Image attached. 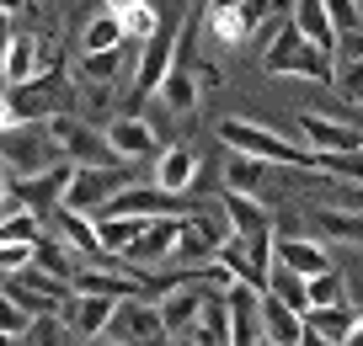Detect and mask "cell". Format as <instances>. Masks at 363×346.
I'll return each instance as SVG.
<instances>
[{"mask_svg":"<svg viewBox=\"0 0 363 346\" xmlns=\"http://www.w3.org/2000/svg\"><path fill=\"white\" fill-rule=\"evenodd\" d=\"M219 139L230 144V155H246V160H262V166H289V171H305V176H320L315 155H310L305 144L272 134V128L251 123V117H225V123H219Z\"/></svg>","mask_w":363,"mask_h":346,"instance_id":"obj_1","label":"cell"},{"mask_svg":"<svg viewBox=\"0 0 363 346\" xmlns=\"http://www.w3.org/2000/svg\"><path fill=\"white\" fill-rule=\"evenodd\" d=\"M43 134H48V144H54V155L65 160V166H80V171H128L123 160L107 149V134H102V128L80 123L75 112H59V117H48Z\"/></svg>","mask_w":363,"mask_h":346,"instance_id":"obj_2","label":"cell"},{"mask_svg":"<svg viewBox=\"0 0 363 346\" xmlns=\"http://www.w3.org/2000/svg\"><path fill=\"white\" fill-rule=\"evenodd\" d=\"M299 134L310 155H363V128L337 112H299Z\"/></svg>","mask_w":363,"mask_h":346,"instance_id":"obj_3","label":"cell"},{"mask_svg":"<svg viewBox=\"0 0 363 346\" xmlns=\"http://www.w3.org/2000/svg\"><path fill=\"white\" fill-rule=\"evenodd\" d=\"M59 96H65V69H43L38 80L6 91V107H11V117H16L22 128H33V123L59 117Z\"/></svg>","mask_w":363,"mask_h":346,"instance_id":"obj_4","label":"cell"},{"mask_svg":"<svg viewBox=\"0 0 363 346\" xmlns=\"http://www.w3.org/2000/svg\"><path fill=\"white\" fill-rule=\"evenodd\" d=\"M107 219H139V224H155V219H193L198 213V202L193 197H166V192H155V187H128L118 202H107ZM96 213V219H102Z\"/></svg>","mask_w":363,"mask_h":346,"instance_id":"obj_5","label":"cell"},{"mask_svg":"<svg viewBox=\"0 0 363 346\" xmlns=\"http://www.w3.org/2000/svg\"><path fill=\"white\" fill-rule=\"evenodd\" d=\"M267 6L262 0H235V6H225V0H214V6H203V22H208V38L225 48H240L251 33H257L262 22H267Z\"/></svg>","mask_w":363,"mask_h":346,"instance_id":"obj_6","label":"cell"},{"mask_svg":"<svg viewBox=\"0 0 363 346\" xmlns=\"http://www.w3.org/2000/svg\"><path fill=\"white\" fill-rule=\"evenodd\" d=\"M48 224H54L59 246H69L80 261H86V267H118V261L102 250V235H96V219H86V213H75V208H54V213H48Z\"/></svg>","mask_w":363,"mask_h":346,"instance_id":"obj_7","label":"cell"},{"mask_svg":"<svg viewBox=\"0 0 363 346\" xmlns=\"http://www.w3.org/2000/svg\"><path fill=\"white\" fill-rule=\"evenodd\" d=\"M0 166H6V176L11 181H33L43 176V171H54V144H48V134H11L6 144H0Z\"/></svg>","mask_w":363,"mask_h":346,"instance_id":"obj_8","label":"cell"},{"mask_svg":"<svg viewBox=\"0 0 363 346\" xmlns=\"http://www.w3.org/2000/svg\"><path fill=\"white\" fill-rule=\"evenodd\" d=\"M128 187H134V181H128V171H75V187H69V202H65V208L96 219V213H102L107 202H118Z\"/></svg>","mask_w":363,"mask_h":346,"instance_id":"obj_9","label":"cell"},{"mask_svg":"<svg viewBox=\"0 0 363 346\" xmlns=\"http://www.w3.org/2000/svg\"><path fill=\"white\" fill-rule=\"evenodd\" d=\"M107 335H118L123 346H171L160 309H155V304H145V299L118 304V320H113V330H107Z\"/></svg>","mask_w":363,"mask_h":346,"instance_id":"obj_10","label":"cell"},{"mask_svg":"<svg viewBox=\"0 0 363 346\" xmlns=\"http://www.w3.org/2000/svg\"><path fill=\"white\" fill-rule=\"evenodd\" d=\"M177 240H182V219H155V224H145V235H139V246L123 256V267L139 272V277H150L160 261H177Z\"/></svg>","mask_w":363,"mask_h":346,"instance_id":"obj_11","label":"cell"},{"mask_svg":"<svg viewBox=\"0 0 363 346\" xmlns=\"http://www.w3.org/2000/svg\"><path fill=\"white\" fill-rule=\"evenodd\" d=\"M225 240H230V229H214L203 213L182 219V240H177V261H182V272L214 267V261H219V246H225Z\"/></svg>","mask_w":363,"mask_h":346,"instance_id":"obj_12","label":"cell"},{"mask_svg":"<svg viewBox=\"0 0 363 346\" xmlns=\"http://www.w3.org/2000/svg\"><path fill=\"white\" fill-rule=\"evenodd\" d=\"M171 64H177V33H166L160 27V38L155 43H145V54H139V69H134V107L145 96H160V86H166V75H171Z\"/></svg>","mask_w":363,"mask_h":346,"instance_id":"obj_13","label":"cell"},{"mask_svg":"<svg viewBox=\"0 0 363 346\" xmlns=\"http://www.w3.org/2000/svg\"><path fill=\"white\" fill-rule=\"evenodd\" d=\"M289 16H294L299 38H305L310 48H320V54L337 59V48H342V27H337V16H331V0H294V6H289Z\"/></svg>","mask_w":363,"mask_h":346,"instance_id":"obj_14","label":"cell"},{"mask_svg":"<svg viewBox=\"0 0 363 346\" xmlns=\"http://www.w3.org/2000/svg\"><path fill=\"white\" fill-rule=\"evenodd\" d=\"M272 261L284 272H294V277H305V282H315V277L331 272L326 246H320V240H305V235H278L272 240Z\"/></svg>","mask_w":363,"mask_h":346,"instance_id":"obj_15","label":"cell"},{"mask_svg":"<svg viewBox=\"0 0 363 346\" xmlns=\"http://www.w3.org/2000/svg\"><path fill=\"white\" fill-rule=\"evenodd\" d=\"M102 134H107V149H113L123 166H134V160H160V139H155V128H150L145 117H113Z\"/></svg>","mask_w":363,"mask_h":346,"instance_id":"obj_16","label":"cell"},{"mask_svg":"<svg viewBox=\"0 0 363 346\" xmlns=\"http://www.w3.org/2000/svg\"><path fill=\"white\" fill-rule=\"evenodd\" d=\"M139 54H145L139 43L118 48V54H80V64H75V86H96V91H113L118 80H123V69H139Z\"/></svg>","mask_w":363,"mask_h":346,"instance_id":"obj_17","label":"cell"},{"mask_svg":"<svg viewBox=\"0 0 363 346\" xmlns=\"http://www.w3.org/2000/svg\"><path fill=\"white\" fill-rule=\"evenodd\" d=\"M203 304H208V293L198 288V282H187V288H177L171 299L155 304L160 320H166V335H171V341H193L198 320H203Z\"/></svg>","mask_w":363,"mask_h":346,"instance_id":"obj_18","label":"cell"},{"mask_svg":"<svg viewBox=\"0 0 363 346\" xmlns=\"http://www.w3.org/2000/svg\"><path fill=\"white\" fill-rule=\"evenodd\" d=\"M225 314H230V346H262L267 341V330H262V293L235 288L225 299Z\"/></svg>","mask_w":363,"mask_h":346,"instance_id":"obj_19","label":"cell"},{"mask_svg":"<svg viewBox=\"0 0 363 346\" xmlns=\"http://www.w3.org/2000/svg\"><path fill=\"white\" fill-rule=\"evenodd\" d=\"M43 75V33H33V27H16L11 38V54H6V91L27 86V80Z\"/></svg>","mask_w":363,"mask_h":346,"instance_id":"obj_20","label":"cell"},{"mask_svg":"<svg viewBox=\"0 0 363 346\" xmlns=\"http://www.w3.org/2000/svg\"><path fill=\"white\" fill-rule=\"evenodd\" d=\"M198 176V149L193 144H166L155 160V192H166V197H182V192L193 187Z\"/></svg>","mask_w":363,"mask_h":346,"instance_id":"obj_21","label":"cell"},{"mask_svg":"<svg viewBox=\"0 0 363 346\" xmlns=\"http://www.w3.org/2000/svg\"><path fill=\"white\" fill-rule=\"evenodd\" d=\"M118 320V299H69L65 309V325L75 341H96V335H107Z\"/></svg>","mask_w":363,"mask_h":346,"instance_id":"obj_22","label":"cell"},{"mask_svg":"<svg viewBox=\"0 0 363 346\" xmlns=\"http://www.w3.org/2000/svg\"><path fill=\"white\" fill-rule=\"evenodd\" d=\"M198 96H203V86H198V69L193 59H177L166 75V86H160V107L171 112V117H193L198 112Z\"/></svg>","mask_w":363,"mask_h":346,"instance_id":"obj_23","label":"cell"},{"mask_svg":"<svg viewBox=\"0 0 363 346\" xmlns=\"http://www.w3.org/2000/svg\"><path fill=\"white\" fill-rule=\"evenodd\" d=\"M219 208H225V224L235 240H257V235H272V213L251 197H235V192H219Z\"/></svg>","mask_w":363,"mask_h":346,"instance_id":"obj_24","label":"cell"},{"mask_svg":"<svg viewBox=\"0 0 363 346\" xmlns=\"http://www.w3.org/2000/svg\"><path fill=\"white\" fill-rule=\"evenodd\" d=\"M310 224H315L320 246H326V240H342V246H363V213H358V208L326 202V208H315V213H310Z\"/></svg>","mask_w":363,"mask_h":346,"instance_id":"obj_25","label":"cell"},{"mask_svg":"<svg viewBox=\"0 0 363 346\" xmlns=\"http://www.w3.org/2000/svg\"><path fill=\"white\" fill-rule=\"evenodd\" d=\"M299 54H305V38H299L294 16L284 11V16H278V33H272V43H267V54H262V69H267V75H289Z\"/></svg>","mask_w":363,"mask_h":346,"instance_id":"obj_26","label":"cell"},{"mask_svg":"<svg viewBox=\"0 0 363 346\" xmlns=\"http://www.w3.org/2000/svg\"><path fill=\"white\" fill-rule=\"evenodd\" d=\"M107 11L118 16V22H123V33H128V43H155L160 38V11L155 6H145V0H113V6H107Z\"/></svg>","mask_w":363,"mask_h":346,"instance_id":"obj_27","label":"cell"},{"mask_svg":"<svg viewBox=\"0 0 363 346\" xmlns=\"http://www.w3.org/2000/svg\"><path fill=\"white\" fill-rule=\"evenodd\" d=\"M262 330L272 346H305V314H294L278 299H262Z\"/></svg>","mask_w":363,"mask_h":346,"instance_id":"obj_28","label":"cell"},{"mask_svg":"<svg viewBox=\"0 0 363 346\" xmlns=\"http://www.w3.org/2000/svg\"><path fill=\"white\" fill-rule=\"evenodd\" d=\"M305 330L315 335V341H326V346H342L352 330H358V314H352V309H310Z\"/></svg>","mask_w":363,"mask_h":346,"instance_id":"obj_29","label":"cell"},{"mask_svg":"<svg viewBox=\"0 0 363 346\" xmlns=\"http://www.w3.org/2000/svg\"><path fill=\"white\" fill-rule=\"evenodd\" d=\"M262 181H267V166H262V160H246V155H230V160H225V192L262 202V197H257Z\"/></svg>","mask_w":363,"mask_h":346,"instance_id":"obj_30","label":"cell"},{"mask_svg":"<svg viewBox=\"0 0 363 346\" xmlns=\"http://www.w3.org/2000/svg\"><path fill=\"white\" fill-rule=\"evenodd\" d=\"M80 48H86V54H118V48H128V33H123V22H118L113 11H96L91 27H86V38H80Z\"/></svg>","mask_w":363,"mask_h":346,"instance_id":"obj_31","label":"cell"},{"mask_svg":"<svg viewBox=\"0 0 363 346\" xmlns=\"http://www.w3.org/2000/svg\"><path fill=\"white\" fill-rule=\"evenodd\" d=\"M262 299H278V304H289L294 314H310V282L272 261V277H267V293H262Z\"/></svg>","mask_w":363,"mask_h":346,"instance_id":"obj_32","label":"cell"},{"mask_svg":"<svg viewBox=\"0 0 363 346\" xmlns=\"http://www.w3.org/2000/svg\"><path fill=\"white\" fill-rule=\"evenodd\" d=\"M33 267L38 272H48V277H59V282H75V250L69 246H59V240H38V250H33Z\"/></svg>","mask_w":363,"mask_h":346,"instance_id":"obj_33","label":"cell"},{"mask_svg":"<svg viewBox=\"0 0 363 346\" xmlns=\"http://www.w3.org/2000/svg\"><path fill=\"white\" fill-rule=\"evenodd\" d=\"M289 75H299V80H315V86H337V59L305 43V54L294 59V69H289Z\"/></svg>","mask_w":363,"mask_h":346,"instance_id":"obj_34","label":"cell"},{"mask_svg":"<svg viewBox=\"0 0 363 346\" xmlns=\"http://www.w3.org/2000/svg\"><path fill=\"white\" fill-rule=\"evenodd\" d=\"M310 309H347V277L326 272V277L310 282Z\"/></svg>","mask_w":363,"mask_h":346,"instance_id":"obj_35","label":"cell"},{"mask_svg":"<svg viewBox=\"0 0 363 346\" xmlns=\"http://www.w3.org/2000/svg\"><path fill=\"white\" fill-rule=\"evenodd\" d=\"M315 171L331 181H352L358 187L363 181V155H315Z\"/></svg>","mask_w":363,"mask_h":346,"instance_id":"obj_36","label":"cell"},{"mask_svg":"<svg viewBox=\"0 0 363 346\" xmlns=\"http://www.w3.org/2000/svg\"><path fill=\"white\" fill-rule=\"evenodd\" d=\"M27 346H75V335H69L65 314H54V320H38V325H33Z\"/></svg>","mask_w":363,"mask_h":346,"instance_id":"obj_37","label":"cell"},{"mask_svg":"<svg viewBox=\"0 0 363 346\" xmlns=\"http://www.w3.org/2000/svg\"><path fill=\"white\" fill-rule=\"evenodd\" d=\"M0 335H11V341H27V335H33V320H27L6 293H0Z\"/></svg>","mask_w":363,"mask_h":346,"instance_id":"obj_38","label":"cell"},{"mask_svg":"<svg viewBox=\"0 0 363 346\" xmlns=\"http://www.w3.org/2000/svg\"><path fill=\"white\" fill-rule=\"evenodd\" d=\"M337 91H342V101L363 107V59L358 64H337Z\"/></svg>","mask_w":363,"mask_h":346,"instance_id":"obj_39","label":"cell"},{"mask_svg":"<svg viewBox=\"0 0 363 346\" xmlns=\"http://www.w3.org/2000/svg\"><path fill=\"white\" fill-rule=\"evenodd\" d=\"M198 86H203V91H219V80H225V75H219V64H214V59H198Z\"/></svg>","mask_w":363,"mask_h":346,"instance_id":"obj_40","label":"cell"},{"mask_svg":"<svg viewBox=\"0 0 363 346\" xmlns=\"http://www.w3.org/2000/svg\"><path fill=\"white\" fill-rule=\"evenodd\" d=\"M16 202H11V176H6V166H0V219H11Z\"/></svg>","mask_w":363,"mask_h":346,"instance_id":"obj_41","label":"cell"},{"mask_svg":"<svg viewBox=\"0 0 363 346\" xmlns=\"http://www.w3.org/2000/svg\"><path fill=\"white\" fill-rule=\"evenodd\" d=\"M75 346H123L118 335H96V341H75Z\"/></svg>","mask_w":363,"mask_h":346,"instance_id":"obj_42","label":"cell"},{"mask_svg":"<svg viewBox=\"0 0 363 346\" xmlns=\"http://www.w3.org/2000/svg\"><path fill=\"white\" fill-rule=\"evenodd\" d=\"M305 346H326V341H315V335H310V330H305Z\"/></svg>","mask_w":363,"mask_h":346,"instance_id":"obj_43","label":"cell"},{"mask_svg":"<svg viewBox=\"0 0 363 346\" xmlns=\"http://www.w3.org/2000/svg\"><path fill=\"white\" fill-rule=\"evenodd\" d=\"M0 346H22V341H11V335H0Z\"/></svg>","mask_w":363,"mask_h":346,"instance_id":"obj_44","label":"cell"},{"mask_svg":"<svg viewBox=\"0 0 363 346\" xmlns=\"http://www.w3.org/2000/svg\"><path fill=\"white\" fill-rule=\"evenodd\" d=\"M171 346H193V341H171Z\"/></svg>","mask_w":363,"mask_h":346,"instance_id":"obj_45","label":"cell"},{"mask_svg":"<svg viewBox=\"0 0 363 346\" xmlns=\"http://www.w3.org/2000/svg\"><path fill=\"white\" fill-rule=\"evenodd\" d=\"M262 346H272V341H262Z\"/></svg>","mask_w":363,"mask_h":346,"instance_id":"obj_46","label":"cell"}]
</instances>
